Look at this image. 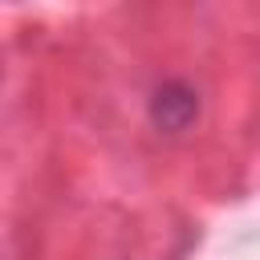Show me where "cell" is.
<instances>
[{
    "mask_svg": "<svg viewBox=\"0 0 260 260\" xmlns=\"http://www.w3.org/2000/svg\"><path fill=\"white\" fill-rule=\"evenodd\" d=\"M195 114H199V98H195V89L183 85V81H167V85H158L154 98H150V118H154V126L167 130V134L187 130V126L195 122Z\"/></svg>",
    "mask_w": 260,
    "mask_h": 260,
    "instance_id": "cell-1",
    "label": "cell"
}]
</instances>
